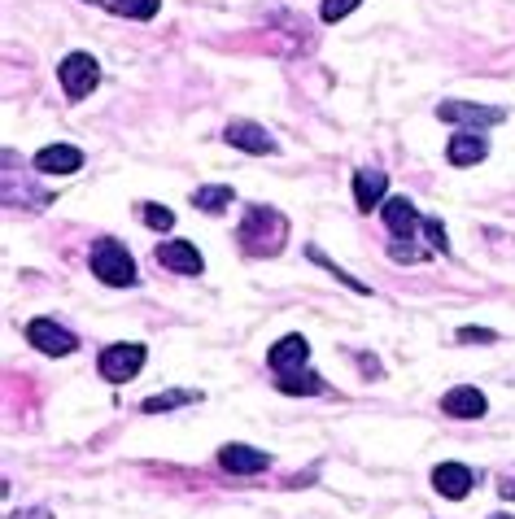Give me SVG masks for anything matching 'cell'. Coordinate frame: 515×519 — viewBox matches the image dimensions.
Masks as SVG:
<instances>
[{"label": "cell", "mask_w": 515, "mask_h": 519, "mask_svg": "<svg viewBox=\"0 0 515 519\" xmlns=\"http://www.w3.org/2000/svg\"><path fill=\"white\" fill-rule=\"evenodd\" d=\"M424 236H428V245H433L437 253H450V236H446V227H441L437 219H424Z\"/></svg>", "instance_id": "obj_24"}, {"label": "cell", "mask_w": 515, "mask_h": 519, "mask_svg": "<svg viewBox=\"0 0 515 519\" xmlns=\"http://www.w3.org/2000/svg\"><path fill=\"white\" fill-rule=\"evenodd\" d=\"M485 410H489V402L476 384H454V389L441 397V415H450V419H481Z\"/></svg>", "instance_id": "obj_12"}, {"label": "cell", "mask_w": 515, "mask_h": 519, "mask_svg": "<svg viewBox=\"0 0 515 519\" xmlns=\"http://www.w3.org/2000/svg\"><path fill=\"white\" fill-rule=\"evenodd\" d=\"M219 467L223 472H232V476H258V472H267L271 467V454H262L254 450V445H223L219 450Z\"/></svg>", "instance_id": "obj_11"}, {"label": "cell", "mask_w": 515, "mask_h": 519, "mask_svg": "<svg viewBox=\"0 0 515 519\" xmlns=\"http://www.w3.org/2000/svg\"><path fill=\"white\" fill-rule=\"evenodd\" d=\"M498 493H502V498H507V502H515V480L507 476V480H502V489H498Z\"/></svg>", "instance_id": "obj_27"}, {"label": "cell", "mask_w": 515, "mask_h": 519, "mask_svg": "<svg viewBox=\"0 0 515 519\" xmlns=\"http://www.w3.org/2000/svg\"><path fill=\"white\" fill-rule=\"evenodd\" d=\"M188 402H201V393L197 389H171V393L145 397V415H162V410H175V406H188Z\"/></svg>", "instance_id": "obj_19"}, {"label": "cell", "mask_w": 515, "mask_h": 519, "mask_svg": "<svg viewBox=\"0 0 515 519\" xmlns=\"http://www.w3.org/2000/svg\"><path fill=\"white\" fill-rule=\"evenodd\" d=\"M380 219H385V227L393 232V262H419V253L415 249H406V245H415V232H424V214L415 210V201H406V197H385V205H380Z\"/></svg>", "instance_id": "obj_2"}, {"label": "cell", "mask_w": 515, "mask_h": 519, "mask_svg": "<svg viewBox=\"0 0 515 519\" xmlns=\"http://www.w3.org/2000/svg\"><path fill=\"white\" fill-rule=\"evenodd\" d=\"M223 140L232 144V149H241V153H280V144H275V136L267 127H258V123H245V118H236V123H227L223 127Z\"/></svg>", "instance_id": "obj_8"}, {"label": "cell", "mask_w": 515, "mask_h": 519, "mask_svg": "<svg viewBox=\"0 0 515 519\" xmlns=\"http://www.w3.org/2000/svg\"><path fill=\"white\" fill-rule=\"evenodd\" d=\"M358 5H363V0H323L319 14H323V22H341V18H350Z\"/></svg>", "instance_id": "obj_23"}, {"label": "cell", "mask_w": 515, "mask_h": 519, "mask_svg": "<svg viewBox=\"0 0 515 519\" xmlns=\"http://www.w3.org/2000/svg\"><path fill=\"white\" fill-rule=\"evenodd\" d=\"M385 192H389V175L385 171H358L354 175V205L358 210H376V205H385Z\"/></svg>", "instance_id": "obj_16"}, {"label": "cell", "mask_w": 515, "mask_h": 519, "mask_svg": "<svg viewBox=\"0 0 515 519\" xmlns=\"http://www.w3.org/2000/svg\"><path fill=\"white\" fill-rule=\"evenodd\" d=\"M136 210H140V223H145V227H153V232H171V227H175V214H171V210H166V205L140 201V205H136Z\"/></svg>", "instance_id": "obj_21"}, {"label": "cell", "mask_w": 515, "mask_h": 519, "mask_svg": "<svg viewBox=\"0 0 515 519\" xmlns=\"http://www.w3.org/2000/svg\"><path fill=\"white\" fill-rule=\"evenodd\" d=\"M153 258H158V267L175 271V275H201L206 271V258H201L197 245H188V240H162V245L153 249Z\"/></svg>", "instance_id": "obj_9"}, {"label": "cell", "mask_w": 515, "mask_h": 519, "mask_svg": "<svg viewBox=\"0 0 515 519\" xmlns=\"http://www.w3.org/2000/svg\"><path fill=\"white\" fill-rule=\"evenodd\" d=\"M27 341H31V349L53 354V358H66V354H75L79 349V336L66 332L62 323H53V319H31L27 323Z\"/></svg>", "instance_id": "obj_7"}, {"label": "cell", "mask_w": 515, "mask_h": 519, "mask_svg": "<svg viewBox=\"0 0 515 519\" xmlns=\"http://www.w3.org/2000/svg\"><path fill=\"white\" fill-rule=\"evenodd\" d=\"M232 201H236V192L227 188V184H206V188H193V205H197V210H206V214H223Z\"/></svg>", "instance_id": "obj_18"}, {"label": "cell", "mask_w": 515, "mask_h": 519, "mask_svg": "<svg viewBox=\"0 0 515 519\" xmlns=\"http://www.w3.org/2000/svg\"><path fill=\"white\" fill-rule=\"evenodd\" d=\"M105 9H114L123 18H136V22H149L162 9V0H105Z\"/></svg>", "instance_id": "obj_20"}, {"label": "cell", "mask_w": 515, "mask_h": 519, "mask_svg": "<svg viewBox=\"0 0 515 519\" xmlns=\"http://www.w3.org/2000/svg\"><path fill=\"white\" fill-rule=\"evenodd\" d=\"M140 367H145V345H136V341L105 345L101 358H97V371L110 384H127L131 376H140Z\"/></svg>", "instance_id": "obj_4"}, {"label": "cell", "mask_w": 515, "mask_h": 519, "mask_svg": "<svg viewBox=\"0 0 515 519\" xmlns=\"http://www.w3.org/2000/svg\"><path fill=\"white\" fill-rule=\"evenodd\" d=\"M236 240H241V249L249 258H271V253H280V245L289 240V223H284V214L271 210V205H249Z\"/></svg>", "instance_id": "obj_1"}, {"label": "cell", "mask_w": 515, "mask_h": 519, "mask_svg": "<svg viewBox=\"0 0 515 519\" xmlns=\"http://www.w3.org/2000/svg\"><path fill=\"white\" fill-rule=\"evenodd\" d=\"M88 5H92V0H88ZM97 5H105V0H97Z\"/></svg>", "instance_id": "obj_29"}, {"label": "cell", "mask_w": 515, "mask_h": 519, "mask_svg": "<svg viewBox=\"0 0 515 519\" xmlns=\"http://www.w3.org/2000/svg\"><path fill=\"white\" fill-rule=\"evenodd\" d=\"M9 519H53V511H49V506H31V511H18Z\"/></svg>", "instance_id": "obj_26"}, {"label": "cell", "mask_w": 515, "mask_h": 519, "mask_svg": "<svg viewBox=\"0 0 515 519\" xmlns=\"http://www.w3.org/2000/svg\"><path fill=\"white\" fill-rule=\"evenodd\" d=\"M310 258H315V262H319V267H328V271H332V275H337V280H341L345 288H354V293H371V288H367L363 280H354V275H345V271L337 267V262H332V258H323V253H319V249H310Z\"/></svg>", "instance_id": "obj_22"}, {"label": "cell", "mask_w": 515, "mask_h": 519, "mask_svg": "<svg viewBox=\"0 0 515 519\" xmlns=\"http://www.w3.org/2000/svg\"><path fill=\"white\" fill-rule=\"evenodd\" d=\"M437 118H441V123H463V127L481 131V127L507 123V110H498V105H472V101H441Z\"/></svg>", "instance_id": "obj_6"}, {"label": "cell", "mask_w": 515, "mask_h": 519, "mask_svg": "<svg viewBox=\"0 0 515 519\" xmlns=\"http://www.w3.org/2000/svg\"><path fill=\"white\" fill-rule=\"evenodd\" d=\"M275 389L289 393V397H319L328 393V384H323V376H315V371H284V376H275Z\"/></svg>", "instance_id": "obj_17"}, {"label": "cell", "mask_w": 515, "mask_h": 519, "mask_svg": "<svg viewBox=\"0 0 515 519\" xmlns=\"http://www.w3.org/2000/svg\"><path fill=\"white\" fill-rule=\"evenodd\" d=\"M472 485H476L472 467H463V463H437V467H433V489L441 493V498L463 502L467 493H472Z\"/></svg>", "instance_id": "obj_13"}, {"label": "cell", "mask_w": 515, "mask_h": 519, "mask_svg": "<svg viewBox=\"0 0 515 519\" xmlns=\"http://www.w3.org/2000/svg\"><path fill=\"white\" fill-rule=\"evenodd\" d=\"M489 158V140L485 131H454L450 144H446V162L450 166H476Z\"/></svg>", "instance_id": "obj_14"}, {"label": "cell", "mask_w": 515, "mask_h": 519, "mask_svg": "<svg viewBox=\"0 0 515 519\" xmlns=\"http://www.w3.org/2000/svg\"><path fill=\"white\" fill-rule=\"evenodd\" d=\"M83 166V153L75 144H49V149L35 153V171L40 175H75Z\"/></svg>", "instance_id": "obj_15"}, {"label": "cell", "mask_w": 515, "mask_h": 519, "mask_svg": "<svg viewBox=\"0 0 515 519\" xmlns=\"http://www.w3.org/2000/svg\"><path fill=\"white\" fill-rule=\"evenodd\" d=\"M57 79H62V92L70 96V101H83V96L101 83V66L92 53H70L66 62L57 66Z\"/></svg>", "instance_id": "obj_5"}, {"label": "cell", "mask_w": 515, "mask_h": 519, "mask_svg": "<svg viewBox=\"0 0 515 519\" xmlns=\"http://www.w3.org/2000/svg\"><path fill=\"white\" fill-rule=\"evenodd\" d=\"M459 341L463 345H494L498 332H489V328H459Z\"/></svg>", "instance_id": "obj_25"}, {"label": "cell", "mask_w": 515, "mask_h": 519, "mask_svg": "<svg viewBox=\"0 0 515 519\" xmlns=\"http://www.w3.org/2000/svg\"><path fill=\"white\" fill-rule=\"evenodd\" d=\"M88 267H92V275H97L101 284H110V288H131L140 280L136 258H131L127 245H118L114 236H101L97 245L88 249Z\"/></svg>", "instance_id": "obj_3"}, {"label": "cell", "mask_w": 515, "mask_h": 519, "mask_svg": "<svg viewBox=\"0 0 515 519\" xmlns=\"http://www.w3.org/2000/svg\"><path fill=\"white\" fill-rule=\"evenodd\" d=\"M489 519H515V515H489Z\"/></svg>", "instance_id": "obj_28"}, {"label": "cell", "mask_w": 515, "mask_h": 519, "mask_svg": "<svg viewBox=\"0 0 515 519\" xmlns=\"http://www.w3.org/2000/svg\"><path fill=\"white\" fill-rule=\"evenodd\" d=\"M310 362V341L306 336H280L271 349H267V367L275 371V376H284V371H302Z\"/></svg>", "instance_id": "obj_10"}]
</instances>
